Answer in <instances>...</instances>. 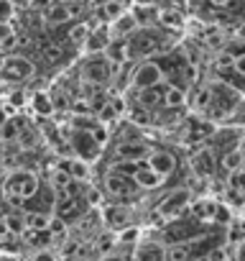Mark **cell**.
I'll return each instance as SVG.
<instances>
[{
    "instance_id": "52a82bcc",
    "label": "cell",
    "mask_w": 245,
    "mask_h": 261,
    "mask_svg": "<svg viewBox=\"0 0 245 261\" xmlns=\"http://www.w3.org/2000/svg\"><path fill=\"white\" fill-rule=\"evenodd\" d=\"M34 74H36L34 62H31V59H26V57H18V54L6 57L3 69H0V77L8 80V82H16V80H28V77H34Z\"/></svg>"
},
{
    "instance_id": "836d02e7",
    "label": "cell",
    "mask_w": 245,
    "mask_h": 261,
    "mask_svg": "<svg viewBox=\"0 0 245 261\" xmlns=\"http://www.w3.org/2000/svg\"><path fill=\"white\" fill-rule=\"evenodd\" d=\"M67 182H69V174H67L64 169H56V172H54V190H62Z\"/></svg>"
},
{
    "instance_id": "3957f363",
    "label": "cell",
    "mask_w": 245,
    "mask_h": 261,
    "mask_svg": "<svg viewBox=\"0 0 245 261\" xmlns=\"http://www.w3.org/2000/svg\"><path fill=\"white\" fill-rule=\"evenodd\" d=\"M39 177L28 169H18V172H11L8 179H6V192L8 197H18V200H26L31 197L36 190H39Z\"/></svg>"
},
{
    "instance_id": "ba28073f",
    "label": "cell",
    "mask_w": 245,
    "mask_h": 261,
    "mask_svg": "<svg viewBox=\"0 0 245 261\" xmlns=\"http://www.w3.org/2000/svg\"><path fill=\"white\" fill-rule=\"evenodd\" d=\"M146 164L161 177V179H166V177H171L174 172H176V156L169 151V149H151V154L146 156Z\"/></svg>"
},
{
    "instance_id": "30bf717a",
    "label": "cell",
    "mask_w": 245,
    "mask_h": 261,
    "mask_svg": "<svg viewBox=\"0 0 245 261\" xmlns=\"http://www.w3.org/2000/svg\"><path fill=\"white\" fill-rule=\"evenodd\" d=\"M192 202V192L189 190H174L169 197H164V202L159 205L161 218H179L181 210Z\"/></svg>"
},
{
    "instance_id": "9c48e42d",
    "label": "cell",
    "mask_w": 245,
    "mask_h": 261,
    "mask_svg": "<svg viewBox=\"0 0 245 261\" xmlns=\"http://www.w3.org/2000/svg\"><path fill=\"white\" fill-rule=\"evenodd\" d=\"M151 144L143 139H131V141H120V146L115 149L117 159H126V162H146V156L151 154Z\"/></svg>"
},
{
    "instance_id": "7402d4cb",
    "label": "cell",
    "mask_w": 245,
    "mask_h": 261,
    "mask_svg": "<svg viewBox=\"0 0 245 261\" xmlns=\"http://www.w3.org/2000/svg\"><path fill=\"white\" fill-rule=\"evenodd\" d=\"M222 172H232V169H242V146L235 144L227 151H222V156H217Z\"/></svg>"
},
{
    "instance_id": "6da1fadb",
    "label": "cell",
    "mask_w": 245,
    "mask_h": 261,
    "mask_svg": "<svg viewBox=\"0 0 245 261\" xmlns=\"http://www.w3.org/2000/svg\"><path fill=\"white\" fill-rule=\"evenodd\" d=\"M126 44H128V59H148L156 51H161V46H164L161 34L154 26H138L126 39Z\"/></svg>"
},
{
    "instance_id": "8992f818",
    "label": "cell",
    "mask_w": 245,
    "mask_h": 261,
    "mask_svg": "<svg viewBox=\"0 0 245 261\" xmlns=\"http://www.w3.org/2000/svg\"><path fill=\"white\" fill-rule=\"evenodd\" d=\"M192 169L199 179H215L217 172H220V162H217V154L209 149V146H199L194 154H192Z\"/></svg>"
},
{
    "instance_id": "ac0fdd59",
    "label": "cell",
    "mask_w": 245,
    "mask_h": 261,
    "mask_svg": "<svg viewBox=\"0 0 245 261\" xmlns=\"http://www.w3.org/2000/svg\"><path fill=\"white\" fill-rule=\"evenodd\" d=\"M56 169H64L72 179H82V182L89 179V162H84V159H79V156H74V159H62V162L56 164Z\"/></svg>"
},
{
    "instance_id": "8fae6325",
    "label": "cell",
    "mask_w": 245,
    "mask_h": 261,
    "mask_svg": "<svg viewBox=\"0 0 245 261\" xmlns=\"http://www.w3.org/2000/svg\"><path fill=\"white\" fill-rule=\"evenodd\" d=\"M105 190H107V195H112V197H117V200H126V197H133L136 195V185H133V179H128V177H122V174H117L115 169L105 177Z\"/></svg>"
},
{
    "instance_id": "44dd1931",
    "label": "cell",
    "mask_w": 245,
    "mask_h": 261,
    "mask_svg": "<svg viewBox=\"0 0 245 261\" xmlns=\"http://www.w3.org/2000/svg\"><path fill=\"white\" fill-rule=\"evenodd\" d=\"M31 110L39 115V118H49L56 108H54V100H51V92L46 90H36L31 95Z\"/></svg>"
},
{
    "instance_id": "7a4b0ae2",
    "label": "cell",
    "mask_w": 245,
    "mask_h": 261,
    "mask_svg": "<svg viewBox=\"0 0 245 261\" xmlns=\"http://www.w3.org/2000/svg\"><path fill=\"white\" fill-rule=\"evenodd\" d=\"M166 80V74H164V69L159 67V62H138L136 67H133V72H131V90L133 92H138V90H146V87H154V85H159V82H164Z\"/></svg>"
},
{
    "instance_id": "f35d334b",
    "label": "cell",
    "mask_w": 245,
    "mask_h": 261,
    "mask_svg": "<svg viewBox=\"0 0 245 261\" xmlns=\"http://www.w3.org/2000/svg\"><path fill=\"white\" fill-rule=\"evenodd\" d=\"M6 120H8V113H6V110H3V108H0V125H3V123H6Z\"/></svg>"
},
{
    "instance_id": "ab89813d",
    "label": "cell",
    "mask_w": 245,
    "mask_h": 261,
    "mask_svg": "<svg viewBox=\"0 0 245 261\" xmlns=\"http://www.w3.org/2000/svg\"><path fill=\"white\" fill-rule=\"evenodd\" d=\"M3 62H6V54H3V51H0V69H3Z\"/></svg>"
},
{
    "instance_id": "d6a6232c",
    "label": "cell",
    "mask_w": 245,
    "mask_h": 261,
    "mask_svg": "<svg viewBox=\"0 0 245 261\" xmlns=\"http://www.w3.org/2000/svg\"><path fill=\"white\" fill-rule=\"evenodd\" d=\"M31 261H56V253H54L51 248H39V251L31 256Z\"/></svg>"
},
{
    "instance_id": "4316f807",
    "label": "cell",
    "mask_w": 245,
    "mask_h": 261,
    "mask_svg": "<svg viewBox=\"0 0 245 261\" xmlns=\"http://www.w3.org/2000/svg\"><path fill=\"white\" fill-rule=\"evenodd\" d=\"M138 238H141V230H138V228H122V230L117 233V243H128V246H133Z\"/></svg>"
},
{
    "instance_id": "e575fe53",
    "label": "cell",
    "mask_w": 245,
    "mask_h": 261,
    "mask_svg": "<svg viewBox=\"0 0 245 261\" xmlns=\"http://www.w3.org/2000/svg\"><path fill=\"white\" fill-rule=\"evenodd\" d=\"M44 54H46L49 62H59V59H62V49H59V46H46Z\"/></svg>"
},
{
    "instance_id": "7c38bea8",
    "label": "cell",
    "mask_w": 245,
    "mask_h": 261,
    "mask_svg": "<svg viewBox=\"0 0 245 261\" xmlns=\"http://www.w3.org/2000/svg\"><path fill=\"white\" fill-rule=\"evenodd\" d=\"M110 39H112V36H110V31H107V23H100L97 29L87 31V36H84V41H82V49H84L87 57H89V54H102Z\"/></svg>"
},
{
    "instance_id": "9a60e30c",
    "label": "cell",
    "mask_w": 245,
    "mask_h": 261,
    "mask_svg": "<svg viewBox=\"0 0 245 261\" xmlns=\"http://www.w3.org/2000/svg\"><path fill=\"white\" fill-rule=\"evenodd\" d=\"M102 57H105L112 67L128 64L131 59H128V44H126V39H110L107 46H105V51H102Z\"/></svg>"
},
{
    "instance_id": "2e32d148",
    "label": "cell",
    "mask_w": 245,
    "mask_h": 261,
    "mask_svg": "<svg viewBox=\"0 0 245 261\" xmlns=\"http://www.w3.org/2000/svg\"><path fill=\"white\" fill-rule=\"evenodd\" d=\"M164 253H166L164 243H159V241H138L133 261H164Z\"/></svg>"
},
{
    "instance_id": "484cf974",
    "label": "cell",
    "mask_w": 245,
    "mask_h": 261,
    "mask_svg": "<svg viewBox=\"0 0 245 261\" xmlns=\"http://www.w3.org/2000/svg\"><path fill=\"white\" fill-rule=\"evenodd\" d=\"M87 31H89V26H87V23H74V26L67 31V41H69V44H74V46H82V41H84Z\"/></svg>"
},
{
    "instance_id": "277c9868",
    "label": "cell",
    "mask_w": 245,
    "mask_h": 261,
    "mask_svg": "<svg viewBox=\"0 0 245 261\" xmlns=\"http://www.w3.org/2000/svg\"><path fill=\"white\" fill-rule=\"evenodd\" d=\"M69 146H72V151H74L79 159H84V162H95L97 154H100V149H102V146L92 139L89 130H84V128H72V130H69Z\"/></svg>"
},
{
    "instance_id": "cb8c5ba5",
    "label": "cell",
    "mask_w": 245,
    "mask_h": 261,
    "mask_svg": "<svg viewBox=\"0 0 245 261\" xmlns=\"http://www.w3.org/2000/svg\"><path fill=\"white\" fill-rule=\"evenodd\" d=\"M3 225H6V230H8L11 236H21V233L26 230V225H23V213H6V215H3Z\"/></svg>"
},
{
    "instance_id": "f1b7e54d",
    "label": "cell",
    "mask_w": 245,
    "mask_h": 261,
    "mask_svg": "<svg viewBox=\"0 0 245 261\" xmlns=\"http://www.w3.org/2000/svg\"><path fill=\"white\" fill-rule=\"evenodd\" d=\"M225 174H227V190H242V169H232Z\"/></svg>"
},
{
    "instance_id": "83f0119b",
    "label": "cell",
    "mask_w": 245,
    "mask_h": 261,
    "mask_svg": "<svg viewBox=\"0 0 245 261\" xmlns=\"http://www.w3.org/2000/svg\"><path fill=\"white\" fill-rule=\"evenodd\" d=\"M107 105L115 110V115L120 118L122 113H128V102H126V97H122V95H115V97H110L107 100Z\"/></svg>"
},
{
    "instance_id": "e0dca14e",
    "label": "cell",
    "mask_w": 245,
    "mask_h": 261,
    "mask_svg": "<svg viewBox=\"0 0 245 261\" xmlns=\"http://www.w3.org/2000/svg\"><path fill=\"white\" fill-rule=\"evenodd\" d=\"M131 179H133V185H136L138 190H154V187H159V185L164 182V179H161V177H159L146 162L138 164V169L131 174Z\"/></svg>"
},
{
    "instance_id": "603a6c76",
    "label": "cell",
    "mask_w": 245,
    "mask_h": 261,
    "mask_svg": "<svg viewBox=\"0 0 245 261\" xmlns=\"http://www.w3.org/2000/svg\"><path fill=\"white\" fill-rule=\"evenodd\" d=\"M102 218H105V223L107 225H112V228H122L128 223V218H126V210H122L120 205H112V207H105V213H102Z\"/></svg>"
},
{
    "instance_id": "4fadbf2b",
    "label": "cell",
    "mask_w": 245,
    "mask_h": 261,
    "mask_svg": "<svg viewBox=\"0 0 245 261\" xmlns=\"http://www.w3.org/2000/svg\"><path fill=\"white\" fill-rule=\"evenodd\" d=\"M41 18L49 23V26H64L72 21V13H69V3L67 0H51V3L41 11Z\"/></svg>"
},
{
    "instance_id": "1f68e13d",
    "label": "cell",
    "mask_w": 245,
    "mask_h": 261,
    "mask_svg": "<svg viewBox=\"0 0 245 261\" xmlns=\"http://www.w3.org/2000/svg\"><path fill=\"white\" fill-rule=\"evenodd\" d=\"M207 261H227V248L225 246H212L207 251Z\"/></svg>"
},
{
    "instance_id": "f546056e",
    "label": "cell",
    "mask_w": 245,
    "mask_h": 261,
    "mask_svg": "<svg viewBox=\"0 0 245 261\" xmlns=\"http://www.w3.org/2000/svg\"><path fill=\"white\" fill-rule=\"evenodd\" d=\"M16 44H21V39H18L13 31H8L3 39H0V51H3V54H8L11 49H16Z\"/></svg>"
},
{
    "instance_id": "5b68a950",
    "label": "cell",
    "mask_w": 245,
    "mask_h": 261,
    "mask_svg": "<svg viewBox=\"0 0 245 261\" xmlns=\"http://www.w3.org/2000/svg\"><path fill=\"white\" fill-rule=\"evenodd\" d=\"M82 77L92 85H105L107 80H112V64L102 54H89L82 64Z\"/></svg>"
},
{
    "instance_id": "d590c367",
    "label": "cell",
    "mask_w": 245,
    "mask_h": 261,
    "mask_svg": "<svg viewBox=\"0 0 245 261\" xmlns=\"http://www.w3.org/2000/svg\"><path fill=\"white\" fill-rule=\"evenodd\" d=\"M100 261H122V256H120V253H105Z\"/></svg>"
},
{
    "instance_id": "74e56055",
    "label": "cell",
    "mask_w": 245,
    "mask_h": 261,
    "mask_svg": "<svg viewBox=\"0 0 245 261\" xmlns=\"http://www.w3.org/2000/svg\"><path fill=\"white\" fill-rule=\"evenodd\" d=\"M13 8H28V0H11Z\"/></svg>"
},
{
    "instance_id": "d4e9b609",
    "label": "cell",
    "mask_w": 245,
    "mask_h": 261,
    "mask_svg": "<svg viewBox=\"0 0 245 261\" xmlns=\"http://www.w3.org/2000/svg\"><path fill=\"white\" fill-rule=\"evenodd\" d=\"M209 102H212V90H209V85L197 87V95H194V105H197V110L207 113V110H209Z\"/></svg>"
},
{
    "instance_id": "5bb4252c",
    "label": "cell",
    "mask_w": 245,
    "mask_h": 261,
    "mask_svg": "<svg viewBox=\"0 0 245 261\" xmlns=\"http://www.w3.org/2000/svg\"><path fill=\"white\" fill-rule=\"evenodd\" d=\"M136 29H138V21H136V16L131 11H126V13H120L117 18L107 21V31H110L112 39H128Z\"/></svg>"
},
{
    "instance_id": "8d00e7d4",
    "label": "cell",
    "mask_w": 245,
    "mask_h": 261,
    "mask_svg": "<svg viewBox=\"0 0 245 261\" xmlns=\"http://www.w3.org/2000/svg\"><path fill=\"white\" fill-rule=\"evenodd\" d=\"M0 261H21L16 253H0Z\"/></svg>"
},
{
    "instance_id": "d6986e66",
    "label": "cell",
    "mask_w": 245,
    "mask_h": 261,
    "mask_svg": "<svg viewBox=\"0 0 245 261\" xmlns=\"http://www.w3.org/2000/svg\"><path fill=\"white\" fill-rule=\"evenodd\" d=\"M215 207H217V200H212V197H199V200L189 202V210H192L194 220H199V223H212Z\"/></svg>"
},
{
    "instance_id": "ffe728a7",
    "label": "cell",
    "mask_w": 245,
    "mask_h": 261,
    "mask_svg": "<svg viewBox=\"0 0 245 261\" xmlns=\"http://www.w3.org/2000/svg\"><path fill=\"white\" fill-rule=\"evenodd\" d=\"M184 105H187V90L169 82L166 90H164V108L166 110H181Z\"/></svg>"
},
{
    "instance_id": "4dcf8cb0",
    "label": "cell",
    "mask_w": 245,
    "mask_h": 261,
    "mask_svg": "<svg viewBox=\"0 0 245 261\" xmlns=\"http://www.w3.org/2000/svg\"><path fill=\"white\" fill-rule=\"evenodd\" d=\"M13 16H16V8L11 0H0V23H8Z\"/></svg>"
}]
</instances>
